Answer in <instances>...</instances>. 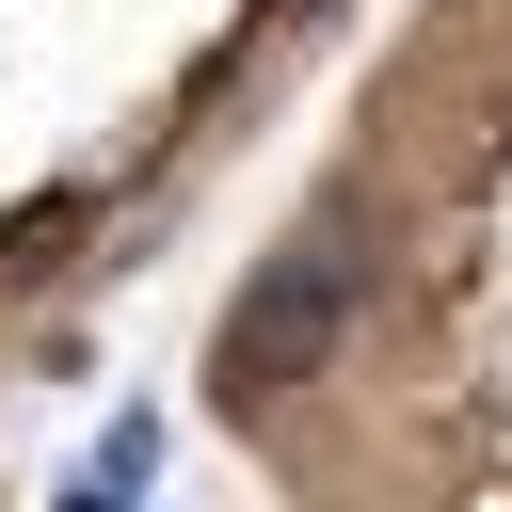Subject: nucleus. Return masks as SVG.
I'll return each mask as SVG.
<instances>
[{
    "label": "nucleus",
    "mask_w": 512,
    "mask_h": 512,
    "mask_svg": "<svg viewBox=\"0 0 512 512\" xmlns=\"http://www.w3.org/2000/svg\"><path fill=\"white\" fill-rule=\"evenodd\" d=\"M336 320H352V256L336 240H288L256 288H240V320H224V352H208V384L240 400V416H272L320 352H336Z\"/></svg>",
    "instance_id": "f257e3e1"
}]
</instances>
